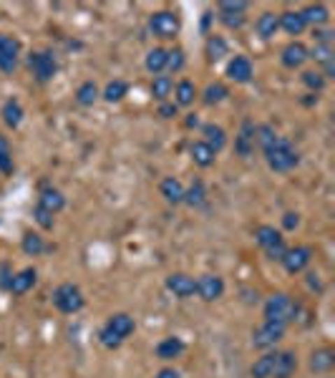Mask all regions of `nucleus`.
<instances>
[{
  "label": "nucleus",
  "mask_w": 335,
  "mask_h": 378,
  "mask_svg": "<svg viewBox=\"0 0 335 378\" xmlns=\"http://www.w3.org/2000/svg\"><path fill=\"white\" fill-rule=\"evenodd\" d=\"M136 330V321H134L129 313H114L111 318L106 321V326L101 328V333H99V340H101V346L108 348V351H116V348L129 338V335Z\"/></svg>",
  "instance_id": "nucleus-1"
},
{
  "label": "nucleus",
  "mask_w": 335,
  "mask_h": 378,
  "mask_svg": "<svg viewBox=\"0 0 335 378\" xmlns=\"http://www.w3.org/2000/svg\"><path fill=\"white\" fill-rule=\"evenodd\" d=\"M262 154H265V162L272 172H290V169H295L297 162H300L297 149L292 146L290 139H285V136L275 139Z\"/></svg>",
  "instance_id": "nucleus-2"
},
{
  "label": "nucleus",
  "mask_w": 335,
  "mask_h": 378,
  "mask_svg": "<svg viewBox=\"0 0 335 378\" xmlns=\"http://www.w3.org/2000/svg\"><path fill=\"white\" fill-rule=\"evenodd\" d=\"M297 310H300V305H297L295 298L287 295V293H275L265 300L262 313H265L267 323H280V326L287 328L297 318Z\"/></svg>",
  "instance_id": "nucleus-3"
},
{
  "label": "nucleus",
  "mask_w": 335,
  "mask_h": 378,
  "mask_svg": "<svg viewBox=\"0 0 335 378\" xmlns=\"http://www.w3.org/2000/svg\"><path fill=\"white\" fill-rule=\"evenodd\" d=\"M149 31L162 41H174L182 31V18L177 10H157L149 15Z\"/></svg>",
  "instance_id": "nucleus-4"
},
{
  "label": "nucleus",
  "mask_w": 335,
  "mask_h": 378,
  "mask_svg": "<svg viewBox=\"0 0 335 378\" xmlns=\"http://www.w3.org/2000/svg\"><path fill=\"white\" fill-rule=\"evenodd\" d=\"M53 305H56L61 313L66 315H73L78 313V310L86 305V298H83L81 288L73 283H64V285H58L56 290H53Z\"/></svg>",
  "instance_id": "nucleus-5"
},
{
  "label": "nucleus",
  "mask_w": 335,
  "mask_h": 378,
  "mask_svg": "<svg viewBox=\"0 0 335 378\" xmlns=\"http://www.w3.org/2000/svg\"><path fill=\"white\" fill-rule=\"evenodd\" d=\"M247 8H250V3H245V0H222L217 6V18L229 31H240L247 23Z\"/></svg>",
  "instance_id": "nucleus-6"
},
{
  "label": "nucleus",
  "mask_w": 335,
  "mask_h": 378,
  "mask_svg": "<svg viewBox=\"0 0 335 378\" xmlns=\"http://www.w3.org/2000/svg\"><path fill=\"white\" fill-rule=\"evenodd\" d=\"M28 69H31L33 78L38 83L53 81V76L58 71L56 56H53L51 50H33L31 56H28Z\"/></svg>",
  "instance_id": "nucleus-7"
},
{
  "label": "nucleus",
  "mask_w": 335,
  "mask_h": 378,
  "mask_svg": "<svg viewBox=\"0 0 335 378\" xmlns=\"http://www.w3.org/2000/svg\"><path fill=\"white\" fill-rule=\"evenodd\" d=\"M313 258H315V252H313L310 245H295V247H287V252H285V258L280 260V265L285 267V272L297 275V272L308 270Z\"/></svg>",
  "instance_id": "nucleus-8"
},
{
  "label": "nucleus",
  "mask_w": 335,
  "mask_h": 378,
  "mask_svg": "<svg viewBox=\"0 0 335 378\" xmlns=\"http://www.w3.org/2000/svg\"><path fill=\"white\" fill-rule=\"evenodd\" d=\"M285 330H287V328L280 326V323L265 321L262 326H257L252 330V346L259 348V351H272V348L285 338Z\"/></svg>",
  "instance_id": "nucleus-9"
},
{
  "label": "nucleus",
  "mask_w": 335,
  "mask_h": 378,
  "mask_svg": "<svg viewBox=\"0 0 335 378\" xmlns=\"http://www.w3.org/2000/svg\"><path fill=\"white\" fill-rule=\"evenodd\" d=\"M20 41L15 36H8V33H0V71L3 74H13L18 69V58H20Z\"/></svg>",
  "instance_id": "nucleus-10"
},
{
  "label": "nucleus",
  "mask_w": 335,
  "mask_h": 378,
  "mask_svg": "<svg viewBox=\"0 0 335 378\" xmlns=\"http://www.w3.org/2000/svg\"><path fill=\"white\" fill-rule=\"evenodd\" d=\"M255 134H257V124L250 119L242 121L240 132L234 136V151H237V157H242V159L252 157L255 149H257V139H255Z\"/></svg>",
  "instance_id": "nucleus-11"
},
{
  "label": "nucleus",
  "mask_w": 335,
  "mask_h": 378,
  "mask_svg": "<svg viewBox=\"0 0 335 378\" xmlns=\"http://www.w3.org/2000/svg\"><path fill=\"white\" fill-rule=\"evenodd\" d=\"M308 61H310V48L305 43H300V41H290V43L280 50V63H283L285 69L297 71L303 69Z\"/></svg>",
  "instance_id": "nucleus-12"
},
{
  "label": "nucleus",
  "mask_w": 335,
  "mask_h": 378,
  "mask_svg": "<svg viewBox=\"0 0 335 378\" xmlns=\"http://www.w3.org/2000/svg\"><path fill=\"white\" fill-rule=\"evenodd\" d=\"M164 285L171 295L182 298V300L197 295V280L192 275H187V272H171V275H166Z\"/></svg>",
  "instance_id": "nucleus-13"
},
{
  "label": "nucleus",
  "mask_w": 335,
  "mask_h": 378,
  "mask_svg": "<svg viewBox=\"0 0 335 378\" xmlns=\"http://www.w3.org/2000/svg\"><path fill=\"white\" fill-rule=\"evenodd\" d=\"M197 295L202 298L204 302L220 300V298L224 295V280H222L220 275H212V272L199 275L197 277Z\"/></svg>",
  "instance_id": "nucleus-14"
},
{
  "label": "nucleus",
  "mask_w": 335,
  "mask_h": 378,
  "mask_svg": "<svg viewBox=\"0 0 335 378\" xmlns=\"http://www.w3.org/2000/svg\"><path fill=\"white\" fill-rule=\"evenodd\" d=\"M224 76L234 83H250L255 76V66L247 56H232L227 63V69H224Z\"/></svg>",
  "instance_id": "nucleus-15"
},
{
  "label": "nucleus",
  "mask_w": 335,
  "mask_h": 378,
  "mask_svg": "<svg viewBox=\"0 0 335 378\" xmlns=\"http://www.w3.org/2000/svg\"><path fill=\"white\" fill-rule=\"evenodd\" d=\"M333 365H335V351L328 346H322V348H315V351L310 353V360H308V368L313 373H330L333 371Z\"/></svg>",
  "instance_id": "nucleus-16"
},
{
  "label": "nucleus",
  "mask_w": 335,
  "mask_h": 378,
  "mask_svg": "<svg viewBox=\"0 0 335 378\" xmlns=\"http://www.w3.org/2000/svg\"><path fill=\"white\" fill-rule=\"evenodd\" d=\"M36 283H38V272H36V267H23V270H18L13 277H10L8 293H13V295H26Z\"/></svg>",
  "instance_id": "nucleus-17"
},
{
  "label": "nucleus",
  "mask_w": 335,
  "mask_h": 378,
  "mask_svg": "<svg viewBox=\"0 0 335 378\" xmlns=\"http://www.w3.org/2000/svg\"><path fill=\"white\" fill-rule=\"evenodd\" d=\"M310 58L320 66V74L325 76V78H333L335 76V50H333V46L315 43V48L310 50Z\"/></svg>",
  "instance_id": "nucleus-18"
},
{
  "label": "nucleus",
  "mask_w": 335,
  "mask_h": 378,
  "mask_svg": "<svg viewBox=\"0 0 335 378\" xmlns=\"http://www.w3.org/2000/svg\"><path fill=\"white\" fill-rule=\"evenodd\" d=\"M187 351V343H184L179 335H169V338H164V340H159L157 343V358L159 360H174V358H179L182 353Z\"/></svg>",
  "instance_id": "nucleus-19"
},
{
  "label": "nucleus",
  "mask_w": 335,
  "mask_h": 378,
  "mask_svg": "<svg viewBox=\"0 0 335 378\" xmlns=\"http://www.w3.org/2000/svg\"><path fill=\"white\" fill-rule=\"evenodd\" d=\"M295 371H297V353L295 351H278L272 378H292Z\"/></svg>",
  "instance_id": "nucleus-20"
},
{
  "label": "nucleus",
  "mask_w": 335,
  "mask_h": 378,
  "mask_svg": "<svg viewBox=\"0 0 335 378\" xmlns=\"http://www.w3.org/2000/svg\"><path fill=\"white\" fill-rule=\"evenodd\" d=\"M38 207H43L45 212H51V214H58L66 207L64 192L56 187H43L41 189V197H38Z\"/></svg>",
  "instance_id": "nucleus-21"
},
{
  "label": "nucleus",
  "mask_w": 335,
  "mask_h": 378,
  "mask_svg": "<svg viewBox=\"0 0 335 378\" xmlns=\"http://www.w3.org/2000/svg\"><path fill=\"white\" fill-rule=\"evenodd\" d=\"M300 15H303L305 25H313V28H325L330 20V10L322 3H310L300 10Z\"/></svg>",
  "instance_id": "nucleus-22"
},
{
  "label": "nucleus",
  "mask_w": 335,
  "mask_h": 378,
  "mask_svg": "<svg viewBox=\"0 0 335 378\" xmlns=\"http://www.w3.org/2000/svg\"><path fill=\"white\" fill-rule=\"evenodd\" d=\"M202 136H204L202 141L209 144V149L215 151V154H220L227 146V132L220 124H202Z\"/></svg>",
  "instance_id": "nucleus-23"
},
{
  "label": "nucleus",
  "mask_w": 335,
  "mask_h": 378,
  "mask_svg": "<svg viewBox=\"0 0 335 378\" xmlns=\"http://www.w3.org/2000/svg\"><path fill=\"white\" fill-rule=\"evenodd\" d=\"M204 56L209 63L222 61L224 56H229V43L224 41V36H217V33H209L207 43H204Z\"/></svg>",
  "instance_id": "nucleus-24"
},
{
  "label": "nucleus",
  "mask_w": 335,
  "mask_h": 378,
  "mask_svg": "<svg viewBox=\"0 0 335 378\" xmlns=\"http://www.w3.org/2000/svg\"><path fill=\"white\" fill-rule=\"evenodd\" d=\"M159 192H162V197H164L169 204H182L184 202V184L179 182L177 176H164L162 182H159Z\"/></svg>",
  "instance_id": "nucleus-25"
},
{
  "label": "nucleus",
  "mask_w": 335,
  "mask_h": 378,
  "mask_svg": "<svg viewBox=\"0 0 335 378\" xmlns=\"http://www.w3.org/2000/svg\"><path fill=\"white\" fill-rule=\"evenodd\" d=\"M255 31H257V36L262 38V41H272L275 33L280 31V15L272 10H265L257 18V23H255Z\"/></svg>",
  "instance_id": "nucleus-26"
},
{
  "label": "nucleus",
  "mask_w": 335,
  "mask_h": 378,
  "mask_svg": "<svg viewBox=\"0 0 335 378\" xmlns=\"http://www.w3.org/2000/svg\"><path fill=\"white\" fill-rule=\"evenodd\" d=\"M182 204H187V207H192V209H202L204 204H207V187H204L202 179H194L190 187L184 189Z\"/></svg>",
  "instance_id": "nucleus-27"
},
{
  "label": "nucleus",
  "mask_w": 335,
  "mask_h": 378,
  "mask_svg": "<svg viewBox=\"0 0 335 378\" xmlns=\"http://www.w3.org/2000/svg\"><path fill=\"white\" fill-rule=\"evenodd\" d=\"M255 239H257V245L262 247V250H272V247H278L280 242H285L283 232H280L278 227L272 225H259L257 230H255Z\"/></svg>",
  "instance_id": "nucleus-28"
},
{
  "label": "nucleus",
  "mask_w": 335,
  "mask_h": 378,
  "mask_svg": "<svg viewBox=\"0 0 335 378\" xmlns=\"http://www.w3.org/2000/svg\"><path fill=\"white\" fill-rule=\"evenodd\" d=\"M0 116H3V121H6L8 129H18V126L23 124L26 111H23V106H20L18 99H8L6 104H3V108H0Z\"/></svg>",
  "instance_id": "nucleus-29"
},
{
  "label": "nucleus",
  "mask_w": 335,
  "mask_h": 378,
  "mask_svg": "<svg viewBox=\"0 0 335 378\" xmlns=\"http://www.w3.org/2000/svg\"><path fill=\"white\" fill-rule=\"evenodd\" d=\"M280 15V28H283L287 36H303V31L308 28L300 15V10H285V13H278Z\"/></svg>",
  "instance_id": "nucleus-30"
},
{
  "label": "nucleus",
  "mask_w": 335,
  "mask_h": 378,
  "mask_svg": "<svg viewBox=\"0 0 335 378\" xmlns=\"http://www.w3.org/2000/svg\"><path fill=\"white\" fill-rule=\"evenodd\" d=\"M174 104H177L179 108L182 106H192L194 104V99L199 96V91H197V86H194V81H190V78H182V81L174 86Z\"/></svg>",
  "instance_id": "nucleus-31"
},
{
  "label": "nucleus",
  "mask_w": 335,
  "mask_h": 378,
  "mask_svg": "<svg viewBox=\"0 0 335 378\" xmlns=\"http://www.w3.org/2000/svg\"><path fill=\"white\" fill-rule=\"evenodd\" d=\"M275 358H278V351H275V348H272V351H265L252 363L250 376L252 378H272V371H275Z\"/></svg>",
  "instance_id": "nucleus-32"
},
{
  "label": "nucleus",
  "mask_w": 335,
  "mask_h": 378,
  "mask_svg": "<svg viewBox=\"0 0 335 378\" xmlns=\"http://www.w3.org/2000/svg\"><path fill=\"white\" fill-rule=\"evenodd\" d=\"M166 56H169V48H162V46H157V48H152L149 53H146L144 69L149 71V74H154V76H162L166 71Z\"/></svg>",
  "instance_id": "nucleus-33"
},
{
  "label": "nucleus",
  "mask_w": 335,
  "mask_h": 378,
  "mask_svg": "<svg viewBox=\"0 0 335 378\" xmlns=\"http://www.w3.org/2000/svg\"><path fill=\"white\" fill-rule=\"evenodd\" d=\"M190 157H192V162H194L197 167H202V169H209V167L215 164L217 154H215L212 149H209V144H204L202 139H199V141H194V144L190 146Z\"/></svg>",
  "instance_id": "nucleus-34"
},
{
  "label": "nucleus",
  "mask_w": 335,
  "mask_h": 378,
  "mask_svg": "<svg viewBox=\"0 0 335 378\" xmlns=\"http://www.w3.org/2000/svg\"><path fill=\"white\" fill-rule=\"evenodd\" d=\"M20 250L26 252L28 258H38L48 250V245H45V237L41 232H26L20 239Z\"/></svg>",
  "instance_id": "nucleus-35"
},
{
  "label": "nucleus",
  "mask_w": 335,
  "mask_h": 378,
  "mask_svg": "<svg viewBox=\"0 0 335 378\" xmlns=\"http://www.w3.org/2000/svg\"><path fill=\"white\" fill-rule=\"evenodd\" d=\"M152 96L159 101V104H164V101H169V96H171V91H174V78L171 76H154L152 78Z\"/></svg>",
  "instance_id": "nucleus-36"
},
{
  "label": "nucleus",
  "mask_w": 335,
  "mask_h": 378,
  "mask_svg": "<svg viewBox=\"0 0 335 378\" xmlns=\"http://www.w3.org/2000/svg\"><path fill=\"white\" fill-rule=\"evenodd\" d=\"M101 99V88L96 86L94 81H83L76 88V104L78 106H94L96 101Z\"/></svg>",
  "instance_id": "nucleus-37"
},
{
  "label": "nucleus",
  "mask_w": 335,
  "mask_h": 378,
  "mask_svg": "<svg viewBox=\"0 0 335 378\" xmlns=\"http://www.w3.org/2000/svg\"><path fill=\"white\" fill-rule=\"evenodd\" d=\"M129 96V83L121 81V78H114V81H108L106 88L101 91V99L108 101V104H119Z\"/></svg>",
  "instance_id": "nucleus-38"
},
{
  "label": "nucleus",
  "mask_w": 335,
  "mask_h": 378,
  "mask_svg": "<svg viewBox=\"0 0 335 378\" xmlns=\"http://www.w3.org/2000/svg\"><path fill=\"white\" fill-rule=\"evenodd\" d=\"M227 96H229V88L224 86V83H222V81L209 83V86L202 91L204 106H217V104H222V101L227 99Z\"/></svg>",
  "instance_id": "nucleus-39"
},
{
  "label": "nucleus",
  "mask_w": 335,
  "mask_h": 378,
  "mask_svg": "<svg viewBox=\"0 0 335 378\" xmlns=\"http://www.w3.org/2000/svg\"><path fill=\"white\" fill-rule=\"evenodd\" d=\"M300 81H303V86L308 88L310 94H320L322 88H325V83H328V78L315 69V71H303Z\"/></svg>",
  "instance_id": "nucleus-40"
},
{
  "label": "nucleus",
  "mask_w": 335,
  "mask_h": 378,
  "mask_svg": "<svg viewBox=\"0 0 335 378\" xmlns=\"http://www.w3.org/2000/svg\"><path fill=\"white\" fill-rule=\"evenodd\" d=\"M0 172L3 174H13L15 172L13 151H10V144H8V139L3 134H0Z\"/></svg>",
  "instance_id": "nucleus-41"
},
{
  "label": "nucleus",
  "mask_w": 335,
  "mask_h": 378,
  "mask_svg": "<svg viewBox=\"0 0 335 378\" xmlns=\"http://www.w3.org/2000/svg\"><path fill=\"white\" fill-rule=\"evenodd\" d=\"M278 136H280V134L275 132V129H272L270 124H259V126H257V134H255V139H257V146H259L262 151H265L267 146H270Z\"/></svg>",
  "instance_id": "nucleus-42"
},
{
  "label": "nucleus",
  "mask_w": 335,
  "mask_h": 378,
  "mask_svg": "<svg viewBox=\"0 0 335 378\" xmlns=\"http://www.w3.org/2000/svg\"><path fill=\"white\" fill-rule=\"evenodd\" d=\"M184 63H187V56H184V50L179 48H169V56H166V71L171 74H179L184 69Z\"/></svg>",
  "instance_id": "nucleus-43"
},
{
  "label": "nucleus",
  "mask_w": 335,
  "mask_h": 378,
  "mask_svg": "<svg viewBox=\"0 0 335 378\" xmlns=\"http://www.w3.org/2000/svg\"><path fill=\"white\" fill-rule=\"evenodd\" d=\"M53 217H56V214L45 212L43 207L33 209V220L38 222V227H43V230H53Z\"/></svg>",
  "instance_id": "nucleus-44"
},
{
  "label": "nucleus",
  "mask_w": 335,
  "mask_h": 378,
  "mask_svg": "<svg viewBox=\"0 0 335 378\" xmlns=\"http://www.w3.org/2000/svg\"><path fill=\"white\" fill-rule=\"evenodd\" d=\"M333 36L335 33L330 28H313V38H315V43L320 46H333Z\"/></svg>",
  "instance_id": "nucleus-45"
},
{
  "label": "nucleus",
  "mask_w": 335,
  "mask_h": 378,
  "mask_svg": "<svg viewBox=\"0 0 335 378\" xmlns=\"http://www.w3.org/2000/svg\"><path fill=\"white\" fill-rule=\"evenodd\" d=\"M179 113V106L174 104V101H164V104H159V116L162 119H174Z\"/></svg>",
  "instance_id": "nucleus-46"
},
{
  "label": "nucleus",
  "mask_w": 335,
  "mask_h": 378,
  "mask_svg": "<svg viewBox=\"0 0 335 378\" xmlns=\"http://www.w3.org/2000/svg\"><path fill=\"white\" fill-rule=\"evenodd\" d=\"M300 227V214L297 212H285L283 214V230H297Z\"/></svg>",
  "instance_id": "nucleus-47"
},
{
  "label": "nucleus",
  "mask_w": 335,
  "mask_h": 378,
  "mask_svg": "<svg viewBox=\"0 0 335 378\" xmlns=\"http://www.w3.org/2000/svg\"><path fill=\"white\" fill-rule=\"evenodd\" d=\"M154 378H182V376H179L177 368H171V365H166V368H162V371H159Z\"/></svg>",
  "instance_id": "nucleus-48"
},
{
  "label": "nucleus",
  "mask_w": 335,
  "mask_h": 378,
  "mask_svg": "<svg viewBox=\"0 0 335 378\" xmlns=\"http://www.w3.org/2000/svg\"><path fill=\"white\" fill-rule=\"evenodd\" d=\"M199 126V119H197V113H187V129H194Z\"/></svg>",
  "instance_id": "nucleus-49"
},
{
  "label": "nucleus",
  "mask_w": 335,
  "mask_h": 378,
  "mask_svg": "<svg viewBox=\"0 0 335 378\" xmlns=\"http://www.w3.org/2000/svg\"><path fill=\"white\" fill-rule=\"evenodd\" d=\"M209 20H212V13H204V20H202V31L207 33V25H209Z\"/></svg>",
  "instance_id": "nucleus-50"
}]
</instances>
